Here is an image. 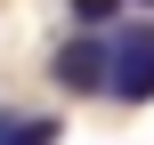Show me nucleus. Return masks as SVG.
<instances>
[{
    "instance_id": "nucleus-1",
    "label": "nucleus",
    "mask_w": 154,
    "mask_h": 145,
    "mask_svg": "<svg viewBox=\"0 0 154 145\" xmlns=\"http://www.w3.org/2000/svg\"><path fill=\"white\" fill-rule=\"evenodd\" d=\"M106 32H114V81H106V97L114 105H146L154 97V16L106 24Z\"/></svg>"
},
{
    "instance_id": "nucleus-2",
    "label": "nucleus",
    "mask_w": 154,
    "mask_h": 145,
    "mask_svg": "<svg viewBox=\"0 0 154 145\" xmlns=\"http://www.w3.org/2000/svg\"><path fill=\"white\" fill-rule=\"evenodd\" d=\"M49 73H57V89H73V97H106V81H114V32H106V24H81V32L49 57Z\"/></svg>"
},
{
    "instance_id": "nucleus-3",
    "label": "nucleus",
    "mask_w": 154,
    "mask_h": 145,
    "mask_svg": "<svg viewBox=\"0 0 154 145\" xmlns=\"http://www.w3.org/2000/svg\"><path fill=\"white\" fill-rule=\"evenodd\" d=\"M65 121L57 113H32V105H0V145H57Z\"/></svg>"
},
{
    "instance_id": "nucleus-4",
    "label": "nucleus",
    "mask_w": 154,
    "mask_h": 145,
    "mask_svg": "<svg viewBox=\"0 0 154 145\" xmlns=\"http://www.w3.org/2000/svg\"><path fill=\"white\" fill-rule=\"evenodd\" d=\"M73 24H122V0H65Z\"/></svg>"
},
{
    "instance_id": "nucleus-5",
    "label": "nucleus",
    "mask_w": 154,
    "mask_h": 145,
    "mask_svg": "<svg viewBox=\"0 0 154 145\" xmlns=\"http://www.w3.org/2000/svg\"><path fill=\"white\" fill-rule=\"evenodd\" d=\"M138 8H154V0H138Z\"/></svg>"
}]
</instances>
